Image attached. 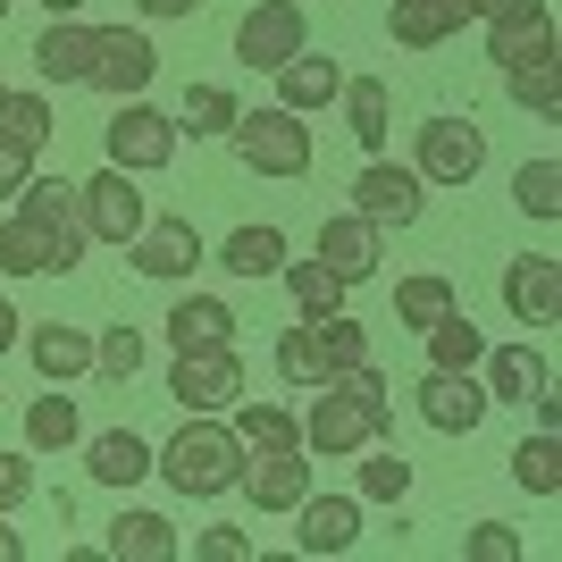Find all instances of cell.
Instances as JSON below:
<instances>
[{"label": "cell", "mask_w": 562, "mask_h": 562, "mask_svg": "<svg viewBox=\"0 0 562 562\" xmlns=\"http://www.w3.org/2000/svg\"><path fill=\"white\" fill-rule=\"evenodd\" d=\"M311 345L328 370H352V361H370V328L352 319V311H328V319H311Z\"/></svg>", "instance_id": "obj_37"}, {"label": "cell", "mask_w": 562, "mask_h": 562, "mask_svg": "<svg viewBox=\"0 0 562 562\" xmlns=\"http://www.w3.org/2000/svg\"><path fill=\"white\" fill-rule=\"evenodd\" d=\"M235 110H244V101H235L227 85H186V101H177V126H193V135H227Z\"/></svg>", "instance_id": "obj_38"}, {"label": "cell", "mask_w": 562, "mask_h": 562, "mask_svg": "<svg viewBox=\"0 0 562 562\" xmlns=\"http://www.w3.org/2000/svg\"><path fill=\"white\" fill-rule=\"evenodd\" d=\"M151 470H160L177 495L211 504V495L235 487V470H244V437L227 428V412H186V428H177V437L151 453Z\"/></svg>", "instance_id": "obj_1"}, {"label": "cell", "mask_w": 562, "mask_h": 562, "mask_svg": "<svg viewBox=\"0 0 562 562\" xmlns=\"http://www.w3.org/2000/svg\"><path fill=\"white\" fill-rule=\"evenodd\" d=\"M202 0H135V18H193Z\"/></svg>", "instance_id": "obj_48"}, {"label": "cell", "mask_w": 562, "mask_h": 562, "mask_svg": "<svg viewBox=\"0 0 562 562\" xmlns=\"http://www.w3.org/2000/svg\"><path fill=\"white\" fill-rule=\"evenodd\" d=\"M211 260L227 269V278H278L285 269V227H269V218H260V227H235Z\"/></svg>", "instance_id": "obj_25"}, {"label": "cell", "mask_w": 562, "mask_h": 562, "mask_svg": "<svg viewBox=\"0 0 562 562\" xmlns=\"http://www.w3.org/2000/svg\"><path fill=\"white\" fill-rule=\"evenodd\" d=\"M513 202H520L529 218H538V227H554V218H562V160H554V151L520 160V177H513Z\"/></svg>", "instance_id": "obj_34"}, {"label": "cell", "mask_w": 562, "mask_h": 562, "mask_svg": "<svg viewBox=\"0 0 562 562\" xmlns=\"http://www.w3.org/2000/svg\"><path fill=\"white\" fill-rule=\"evenodd\" d=\"M479 386H487V403H538L554 386V361L538 345H487L479 352Z\"/></svg>", "instance_id": "obj_17"}, {"label": "cell", "mask_w": 562, "mask_h": 562, "mask_svg": "<svg viewBox=\"0 0 562 562\" xmlns=\"http://www.w3.org/2000/svg\"><path fill=\"white\" fill-rule=\"evenodd\" d=\"M18 328H25V319H18V303H9V294H0V352L18 345Z\"/></svg>", "instance_id": "obj_49"}, {"label": "cell", "mask_w": 562, "mask_h": 562, "mask_svg": "<svg viewBox=\"0 0 562 562\" xmlns=\"http://www.w3.org/2000/svg\"><path fill=\"white\" fill-rule=\"evenodd\" d=\"M76 437H85V420H76V403L59 395V386L25 403V446H34V453H68Z\"/></svg>", "instance_id": "obj_33"}, {"label": "cell", "mask_w": 562, "mask_h": 562, "mask_svg": "<svg viewBox=\"0 0 562 562\" xmlns=\"http://www.w3.org/2000/svg\"><path fill=\"white\" fill-rule=\"evenodd\" d=\"M0 278H59V252L34 218H0Z\"/></svg>", "instance_id": "obj_29"}, {"label": "cell", "mask_w": 562, "mask_h": 562, "mask_svg": "<svg viewBox=\"0 0 562 562\" xmlns=\"http://www.w3.org/2000/svg\"><path fill=\"white\" fill-rule=\"evenodd\" d=\"M504 93H513L520 110L554 117V110H562V68H554V59H529V68H504Z\"/></svg>", "instance_id": "obj_39"}, {"label": "cell", "mask_w": 562, "mask_h": 562, "mask_svg": "<svg viewBox=\"0 0 562 562\" xmlns=\"http://www.w3.org/2000/svg\"><path fill=\"white\" fill-rule=\"evenodd\" d=\"M235 336V311L218 303V294H177L168 303V345L193 352V345H227Z\"/></svg>", "instance_id": "obj_26"}, {"label": "cell", "mask_w": 562, "mask_h": 562, "mask_svg": "<svg viewBox=\"0 0 562 562\" xmlns=\"http://www.w3.org/2000/svg\"><path fill=\"white\" fill-rule=\"evenodd\" d=\"M135 370H143V336H135V328H101V336H93V378L135 386Z\"/></svg>", "instance_id": "obj_40"}, {"label": "cell", "mask_w": 562, "mask_h": 562, "mask_svg": "<svg viewBox=\"0 0 562 562\" xmlns=\"http://www.w3.org/2000/svg\"><path fill=\"white\" fill-rule=\"evenodd\" d=\"M386 34H395L403 50H437V43H453L462 25L446 18V0H395V9H386Z\"/></svg>", "instance_id": "obj_32"}, {"label": "cell", "mask_w": 562, "mask_h": 562, "mask_svg": "<svg viewBox=\"0 0 562 562\" xmlns=\"http://www.w3.org/2000/svg\"><path fill=\"white\" fill-rule=\"evenodd\" d=\"M25 352H34V370L50 386H68V378L93 370V328H68V319H43V328H25Z\"/></svg>", "instance_id": "obj_21"}, {"label": "cell", "mask_w": 562, "mask_h": 562, "mask_svg": "<svg viewBox=\"0 0 562 562\" xmlns=\"http://www.w3.org/2000/svg\"><path fill=\"white\" fill-rule=\"evenodd\" d=\"M193 554H202V562H252V538H244V529H202Z\"/></svg>", "instance_id": "obj_46"}, {"label": "cell", "mask_w": 562, "mask_h": 562, "mask_svg": "<svg viewBox=\"0 0 562 562\" xmlns=\"http://www.w3.org/2000/svg\"><path fill=\"white\" fill-rule=\"evenodd\" d=\"M462 554H470V562H520V538L504 529V520H479V529L462 538Z\"/></svg>", "instance_id": "obj_44"}, {"label": "cell", "mask_w": 562, "mask_h": 562, "mask_svg": "<svg viewBox=\"0 0 562 562\" xmlns=\"http://www.w3.org/2000/svg\"><path fill=\"white\" fill-rule=\"evenodd\" d=\"M227 143L252 177H303L311 168V126L294 110H278V101H269V110H235Z\"/></svg>", "instance_id": "obj_3"}, {"label": "cell", "mask_w": 562, "mask_h": 562, "mask_svg": "<svg viewBox=\"0 0 562 562\" xmlns=\"http://www.w3.org/2000/svg\"><path fill=\"white\" fill-rule=\"evenodd\" d=\"M227 412H235L227 428L244 437V453H269V446H303V420H294L285 403H244V395H235Z\"/></svg>", "instance_id": "obj_30"}, {"label": "cell", "mask_w": 562, "mask_h": 562, "mask_svg": "<svg viewBox=\"0 0 562 562\" xmlns=\"http://www.w3.org/2000/svg\"><path fill=\"white\" fill-rule=\"evenodd\" d=\"M336 93H345V68H336V59H319V50H294V59L278 68V110H294V117L328 110Z\"/></svg>", "instance_id": "obj_22"}, {"label": "cell", "mask_w": 562, "mask_h": 562, "mask_svg": "<svg viewBox=\"0 0 562 562\" xmlns=\"http://www.w3.org/2000/svg\"><path fill=\"white\" fill-rule=\"evenodd\" d=\"M345 126H352V143L361 151H386V117H395V101H386V85L378 76H345Z\"/></svg>", "instance_id": "obj_28"}, {"label": "cell", "mask_w": 562, "mask_h": 562, "mask_svg": "<svg viewBox=\"0 0 562 562\" xmlns=\"http://www.w3.org/2000/svg\"><path fill=\"white\" fill-rule=\"evenodd\" d=\"M18 218H34V227L50 235V252H59V269H76L85 260V211H76V186L68 177H25L18 186Z\"/></svg>", "instance_id": "obj_9"}, {"label": "cell", "mask_w": 562, "mask_h": 562, "mask_svg": "<svg viewBox=\"0 0 562 562\" xmlns=\"http://www.w3.org/2000/svg\"><path fill=\"white\" fill-rule=\"evenodd\" d=\"M34 68H43V85H85V76H93V25L50 18L43 34H34Z\"/></svg>", "instance_id": "obj_19"}, {"label": "cell", "mask_w": 562, "mask_h": 562, "mask_svg": "<svg viewBox=\"0 0 562 562\" xmlns=\"http://www.w3.org/2000/svg\"><path fill=\"white\" fill-rule=\"evenodd\" d=\"M412 168H420V186H453L462 193L470 177L487 168V126H470V117H428Z\"/></svg>", "instance_id": "obj_6"}, {"label": "cell", "mask_w": 562, "mask_h": 562, "mask_svg": "<svg viewBox=\"0 0 562 562\" xmlns=\"http://www.w3.org/2000/svg\"><path fill=\"white\" fill-rule=\"evenodd\" d=\"M160 76V50H151V34L143 25H93V93H110V101H135L143 85Z\"/></svg>", "instance_id": "obj_8"}, {"label": "cell", "mask_w": 562, "mask_h": 562, "mask_svg": "<svg viewBox=\"0 0 562 562\" xmlns=\"http://www.w3.org/2000/svg\"><path fill=\"white\" fill-rule=\"evenodd\" d=\"M0 135H18L25 151H43L50 143V93H9L0 101Z\"/></svg>", "instance_id": "obj_41"}, {"label": "cell", "mask_w": 562, "mask_h": 562, "mask_svg": "<svg viewBox=\"0 0 562 562\" xmlns=\"http://www.w3.org/2000/svg\"><path fill=\"white\" fill-rule=\"evenodd\" d=\"M378 252H386V227H370L361 211H345V218H319V260H328L345 285H361V278H378Z\"/></svg>", "instance_id": "obj_18"}, {"label": "cell", "mask_w": 562, "mask_h": 562, "mask_svg": "<svg viewBox=\"0 0 562 562\" xmlns=\"http://www.w3.org/2000/svg\"><path fill=\"white\" fill-rule=\"evenodd\" d=\"M294 50H311L303 0H260V9H244V18H235V59H244L252 76H278Z\"/></svg>", "instance_id": "obj_5"}, {"label": "cell", "mask_w": 562, "mask_h": 562, "mask_svg": "<svg viewBox=\"0 0 562 562\" xmlns=\"http://www.w3.org/2000/svg\"><path fill=\"white\" fill-rule=\"evenodd\" d=\"M361 495H370V504H403V495H412V462H403L395 446H378L370 462H361Z\"/></svg>", "instance_id": "obj_42"}, {"label": "cell", "mask_w": 562, "mask_h": 562, "mask_svg": "<svg viewBox=\"0 0 562 562\" xmlns=\"http://www.w3.org/2000/svg\"><path fill=\"white\" fill-rule=\"evenodd\" d=\"M25 177H34V151H25L18 135H0V193H18Z\"/></svg>", "instance_id": "obj_47"}, {"label": "cell", "mask_w": 562, "mask_h": 562, "mask_svg": "<svg viewBox=\"0 0 562 562\" xmlns=\"http://www.w3.org/2000/svg\"><path fill=\"white\" fill-rule=\"evenodd\" d=\"M168 395H177V412H227V403L244 395V352H235V345H193V352H177Z\"/></svg>", "instance_id": "obj_7"}, {"label": "cell", "mask_w": 562, "mask_h": 562, "mask_svg": "<svg viewBox=\"0 0 562 562\" xmlns=\"http://www.w3.org/2000/svg\"><path fill=\"white\" fill-rule=\"evenodd\" d=\"M278 278H285V294H294V311H303V319H328V311H345V294H352L328 260H285Z\"/></svg>", "instance_id": "obj_31"}, {"label": "cell", "mask_w": 562, "mask_h": 562, "mask_svg": "<svg viewBox=\"0 0 562 562\" xmlns=\"http://www.w3.org/2000/svg\"><path fill=\"white\" fill-rule=\"evenodd\" d=\"M177 135H186V126H177V117L168 110H151V101H117V117L110 126H101V143H110V168H126V177H160L168 160H177Z\"/></svg>", "instance_id": "obj_4"}, {"label": "cell", "mask_w": 562, "mask_h": 562, "mask_svg": "<svg viewBox=\"0 0 562 562\" xmlns=\"http://www.w3.org/2000/svg\"><path fill=\"white\" fill-rule=\"evenodd\" d=\"M513 479L529 495H562V437L554 428H538L529 446H513Z\"/></svg>", "instance_id": "obj_36"}, {"label": "cell", "mask_w": 562, "mask_h": 562, "mask_svg": "<svg viewBox=\"0 0 562 562\" xmlns=\"http://www.w3.org/2000/svg\"><path fill=\"white\" fill-rule=\"evenodd\" d=\"M278 378L285 386H319V378H328V361H319V345H311V319L278 336Z\"/></svg>", "instance_id": "obj_43"}, {"label": "cell", "mask_w": 562, "mask_h": 562, "mask_svg": "<svg viewBox=\"0 0 562 562\" xmlns=\"http://www.w3.org/2000/svg\"><path fill=\"white\" fill-rule=\"evenodd\" d=\"M529 9H546V0H487V18H529Z\"/></svg>", "instance_id": "obj_52"}, {"label": "cell", "mask_w": 562, "mask_h": 562, "mask_svg": "<svg viewBox=\"0 0 562 562\" xmlns=\"http://www.w3.org/2000/svg\"><path fill=\"white\" fill-rule=\"evenodd\" d=\"M487 25V59L495 68H529V59H554V18L529 9V18H479Z\"/></svg>", "instance_id": "obj_23"}, {"label": "cell", "mask_w": 562, "mask_h": 562, "mask_svg": "<svg viewBox=\"0 0 562 562\" xmlns=\"http://www.w3.org/2000/svg\"><path fill=\"white\" fill-rule=\"evenodd\" d=\"M0 101H9V85H0Z\"/></svg>", "instance_id": "obj_54"}, {"label": "cell", "mask_w": 562, "mask_h": 562, "mask_svg": "<svg viewBox=\"0 0 562 562\" xmlns=\"http://www.w3.org/2000/svg\"><path fill=\"white\" fill-rule=\"evenodd\" d=\"M479 352H487V336L470 328V311H446L428 328V370H479Z\"/></svg>", "instance_id": "obj_35"}, {"label": "cell", "mask_w": 562, "mask_h": 562, "mask_svg": "<svg viewBox=\"0 0 562 562\" xmlns=\"http://www.w3.org/2000/svg\"><path fill=\"white\" fill-rule=\"evenodd\" d=\"M34 495V453H0V513H18Z\"/></svg>", "instance_id": "obj_45"}, {"label": "cell", "mask_w": 562, "mask_h": 562, "mask_svg": "<svg viewBox=\"0 0 562 562\" xmlns=\"http://www.w3.org/2000/svg\"><path fill=\"white\" fill-rule=\"evenodd\" d=\"M101 546H110V562H177L186 554V538H177L168 513H117Z\"/></svg>", "instance_id": "obj_20"}, {"label": "cell", "mask_w": 562, "mask_h": 562, "mask_svg": "<svg viewBox=\"0 0 562 562\" xmlns=\"http://www.w3.org/2000/svg\"><path fill=\"white\" fill-rule=\"evenodd\" d=\"M361 546V495H303L294 504V554H352Z\"/></svg>", "instance_id": "obj_15"}, {"label": "cell", "mask_w": 562, "mask_h": 562, "mask_svg": "<svg viewBox=\"0 0 562 562\" xmlns=\"http://www.w3.org/2000/svg\"><path fill=\"white\" fill-rule=\"evenodd\" d=\"M76 211H85V235H93V244H135L143 218H151L126 168H101V177H85V186H76Z\"/></svg>", "instance_id": "obj_10"}, {"label": "cell", "mask_w": 562, "mask_h": 562, "mask_svg": "<svg viewBox=\"0 0 562 562\" xmlns=\"http://www.w3.org/2000/svg\"><path fill=\"white\" fill-rule=\"evenodd\" d=\"M446 311H462V294H453L446 269H412V278L395 285V319H403V328H420V336H428Z\"/></svg>", "instance_id": "obj_27"}, {"label": "cell", "mask_w": 562, "mask_h": 562, "mask_svg": "<svg viewBox=\"0 0 562 562\" xmlns=\"http://www.w3.org/2000/svg\"><path fill=\"white\" fill-rule=\"evenodd\" d=\"M126 252H135L143 278L177 285V278H193V269L211 260V244H202V227H193V218H143V235L126 244Z\"/></svg>", "instance_id": "obj_12"}, {"label": "cell", "mask_w": 562, "mask_h": 562, "mask_svg": "<svg viewBox=\"0 0 562 562\" xmlns=\"http://www.w3.org/2000/svg\"><path fill=\"white\" fill-rule=\"evenodd\" d=\"M85 470H93L101 487H135V479H151V446H143L135 428H101V437H85Z\"/></svg>", "instance_id": "obj_24"}, {"label": "cell", "mask_w": 562, "mask_h": 562, "mask_svg": "<svg viewBox=\"0 0 562 562\" xmlns=\"http://www.w3.org/2000/svg\"><path fill=\"white\" fill-rule=\"evenodd\" d=\"M446 18L453 25H479V18H487V0H446Z\"/></svg>", "instance_id": "obj_50"}, {"label": "cell", "mask_w": 562, "mask_h": 562, "mask_svg": "<svg viewBox=\"0 0 562 562\" xmlns=\"http://www.w3.org/2000/svg\"><path fill=\"white\" fill-rule=\"evenodd\" d=\"M487 412L495 403H487V386H479V370H428L420 378V420L437 428V437H470Z\"/></svg>", "instance_id": "obj_14"}, {"label": "cell", "mask_w": 562, "mask_h": 562, "mask_svg": "<svg viewBox=\"0 0 562 562\" xmlns=\"http://www.w3.org/2000/svg\"><path fill=\"white\" fill-rule=\"evenodd\" d=\"M50 18H85V0H43Z\"/></svg>", "instance_id": "obj_53"}, {"label": "cell", "mask_w": 562, "mask_h": 562, "mask_svg": "<svg viewBox=\"0 0 562 562\" xmlns=\"http://www.w3.org/2000/svg\"><path fill=\"white\" fill-rule=\"evenodd\" d=\"M420 202H428L420 168L370 160V168H361V177H352V211L370 218V227H412V218H420Z\"/></svg>", "instance_id": "obj_11"}, {"label": "cell", "mask_w": 562, "mask_h": 562, "mask_svg": "<svg viewBox=\"0 0 562 562\" xmlns=\"http://www.w3.org/2000/svg\"><path fill=\"white\" fill-rule=\"evenodd\" d=\"M0 562H25V538L9 529V513H0Z\"/></svg>", "instance_id": "obj_51"}, {"label": "cell", "mask_w": 562, "mask_h": 562, "mask_svg": "<svg viewBox=\"0 0 562 562\" xmlns=\"http://www.w3.org/2000/svg\"><path fill=\"white\" fill-rule=\"evenodd\" d=\"M311 395H319V403H311V420H303V453H328V462L378 446V437H386V420H395L386 403H361L352 386H336V378H319Z\"/></svg>", "instance_id": "obj_2"}, {"label": "cell", "mask_w": 562, "mask_h": 562, "mask_svg": "<svg viewBox=\"0 0 562 562\" xmlns=\"http://www.w3.org/2000/svg\"><path fill=\"white\" fill-rule=\"evenodd\" d=\"M235 487L252 495L260 513H294L311 495V453L303 446H269V453H244V470H235Z\"/></svg>", "instance_id": "obj_13"}, {"label": "cell", "mask_w": 562, "mask_h": 562, "mask_svg": "<svg viewBox=\"0 0 562 562\" xmlns=\"http://www.w3.org/2000/svg\"><path fill=\"white\" fill-rule=\"evenodd\" d=\"M504 311H513L520 328H554V311H562V260L554 252H520L513 269H504Z\"/></svg>", "instance_id": "obj_16"}]
</instances>
